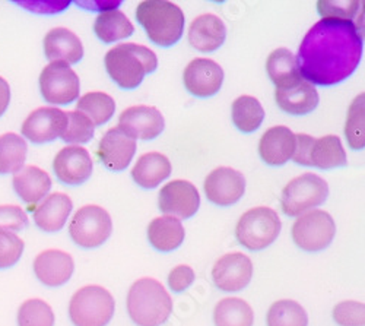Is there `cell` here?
<instances>
[{"label": "cell", "mask_w": 365, "mask_h": 326, "mask_svg": "<svg viewBox=\"0 0 365 326\" xmlns=\"http://www.w3.org/2000/svg\"><path fill=\"white\" fill-rule=\"evenodd\" d=\"M362 57V36L352 21L323 18L304 37L297 62L312 85L331 86L348 79Z\"/></svg>", "instance_id": "1"}, {"label": "cell", "mask_w": 365, "mask_h": 326, "mask_svg": "<svg viewBox=\"0 0 365 326\" xmlns=\"http://www.w3.org/2000/svg\"><path fill=\"white\" fill-rule=\"evenodd\" d=\"M157 66V54L135 43L118 44L106 54V69L110 78L123 90H135L142 83L145 75L154 72Z\"/></svg>", "instance_id": "2"}, {"label": "cell", "mask_w": 365, "mask_h": 326, "mask_svg": "<svg viewBox=\"0 0 365 326\" xmlns=\"http://www.w3.org/2000/svg\"><path fill=\"white\" fill-rule=\"evenodd\" d=\"M136 19L145 28L148 39L161 47L180 41L185 31V14L167 0H145L136 9Z\"/></svg>", "instance_id": "3"}, {"label": "cell", "mask_w": 365, "mask_h": 326, "mask_svg": "<svg viewBox=\"0 0 365 326\" xmlns=\"http://www.w3.org/2000/svg\"><path fill=\"white\" fill-rule=\"evenodd\" d=\"M128 312L138 326H161L173 312V302L161 282L142 278L129 290Z\"/></svg>", "instance_id": "4"}, {"label": "cell", "mask_w": 365, "mask_h": 326, "mask_svg": "<svg viewBox=\"0 0 365 326\" xmlns=\"http://www.w3.org/2000/svg\"><path fill=\"white\" fill-rule=\"evenodd\" d=\"M115 303L110 291L100 285L78 290L69 303V316L75 326H107Z\"/></svg>", "instance_id": "5"}, {"label": "cell", "mask_w": 365, "mask_h": 326, "mask_svg": "<svg viewBox=\"0 0 365 326\" xmlns=\"http://www.w3.org/2000/svg\"><path fill=\"white\" fill-rule=\"evenodd\" d=\"M292 160L301 165H313L322 170L345 167L348 163L342 142L338 136L327 135L313 138L306 133L295 135Z\"/></svg>", "instance_id": "6"}, {"label": "cell", "mask_w": 365, "mask_h": 326, "mask_svg": "<svg viewBox=\"0 0 365 326\" xmlns=\"http://www.w3.org/2000/svg\"><path fill=\"white\" fill-rule=\"evenodd\" d=\"M281 228L282 223L278 214L266 206H259L242 214L237 224L235 235L240 245L255 252L263 250L275 242Z\"/></svg>", "instance_id": "7"}, {"label": "cell", "mask_w": 365, "mask_h": 326, "mask_svg": "<svg viewBox=\"0 0 365 326\" xmlns=\"http://www.w3.org/2000/svg\"><path fill=\"white\" fill-rule=\"evenodd\" d=\"M329 196V186L324 179L306 173L291 180L282 190L281 206L285 215L298 217L322 205Z\"/></svg>", "instance_id": "8"}, {"label": "cell", "mask_w": 365, "mask_h": 326, "mask_svg": "<svg viewBox=\"0 0 365 326\" xmlns=\"http://www.w3.org/2000/svg\"><path fill=\"white\" fill-rule=\"evenodd\" d=\"M113 231L110 214L98 205H86L78 210L69 224L72 240L85 249H94L108 240Z\"/></svg>", "instance_id": "9"}, {"label": "cell", "mask_w": 365, "mask_h": 326, "mask_svg": "<svg viewBox=\"0 0 365 326\" xmlns=\"http://www.w3.org/2000/svg\"><path fill=\"white\" fill-rule=\"evenodd\" d=\"M336 224L331 215L322 210H313L301 215L292 227L295 245L306 252H320L334 239Z\"/></svg>", "instance_id": "10"}, {"label": "cell", "mask_w": 365, "mask_h": 326, "mask_svg": "<svg viewBox=\"0 0 365 326\" xmlns=\"http://www.w3.org/2000/svg\"><path fill=\"white\" fill-rule=\"evenodd\" d=\"M40 90L48 104L66 106L78 100L81 82L68 63L53 62L40 75Z\"/></svg>", "instance_id": "11"}, {"label": "cell", "mask_w": 365, "mask_h": 326, "mask_svg": "<svg viewBox=\"0 0 365 326\" xmlns=\"http://www.w3.org/2000/svg\"><path fill=\"white\" fill-rule=\"evenodd\" d=\"M160 210L168 217L192 218L200 206V195L196 186L187 180H173L158 195Z\"/></svg>", "instance_id": "12"}, {"label": "cell", "mask_w": 365, "mask_h": 326, "mask_svg": "<svg viewBox=\"0 0 365 326\" xmlns=\"http://www.w3.org/2000/svg\"><path fill=\"white\" fill-rule=\"evenodd\" d=\"M253 277V263L245 253H228L220 258L212 268V280L225 292L246 288Z\"/></svg>", "instance_id": "13"}, {"label": "cell", "mask_w": 365, "mask_h": 326, "mask_svg": "<svg viewBox=\"0 0 365 326\" xmlns=\"http://www.w3.org/2000/svg\"><path fill=\"white\" fill-rule=\"evenodd\" d=\"M66 125L68 116L65 111L56 107H40L25 118L21 132L33 143H46L62 136Z\"/></svg>", "instance_id": "14"}, {"label": "cell", "mask_w": 365, "mask_h": 326, "mask_svg": "<svg viewBox=\"0 0 365 326\" xmlns=\"http://www.w3.org/2000/svg\"><path fill=\"white\" fill-rule=\"evenodd\" d=\"M246 192V179L231 167L215 168L205 180L206 198L218 206H230L238 202Z\"/></svg>", "instance_id": "15"}, {"label": "cell", "mask_w": 365, "mask_h": 326, "mask_svg": "<svg viewBox=\"0 0 365 326\" xmlns=\"http://www.w3.org/2000/svg\"><path fill=\"white\" fill-rule=\"evenodd\" d=\"M182 81L192 96L207 98L220 93L224 82V71L210 58H195L185 69Z\"/></svg>", "instance_id": "16"}, {"label": "cell", "mask_w": 365, "mask_h": 326, "mask_svg": "<svg viewBox=\"0 0 365 326\" xmlns=\"http://www.w3.org/2000/svg\"><path fill=\"white\" fill-rule=\"evenodd\" d=\"M118 128L135 139L152 141L163 133L165 122L164 116L158 108L149 106H135L126 108L120 114Z\"/></svg>", "instance_id": "17"}, {"label": "cell", "mask_w": 365, "mask_h": 326, "mask_svg": "<svg viewBox=\"0 0 365 326\" xmlns=\"http://www.w3.org/2000/svg\"><path fill=\"white\" fill-rule=\"evenodd\" d=\"M93 160L82 146H66L60 150L53 161V170L57 179L71 186L85 183L93 174Z\"/></svg>", "instance_id": "18"}, {"label": "cell", "mask_w": 365, "mask_h": 326, "mask_svg": "<svg viewBox=\"0 0 365 326\" xmlns=\"http://www.w3.org/2000/svg\"><path fill=\"white\" fill-rule=\"evenodd\" d=\"M136 153V139L118 126L107 131L100 141L97 156L111 171H123Z\"/></svg>", "instance_id": "19"}, {"label": "cell", "mask_w": 365, "mask_h": 326, "mask_svg": "<svg viewBox=\"0 0 365 326\" xmlns=\"http://www.w3.org/2000/svg\"><path fill=\"white\" fill-rule=\"evenodd\" d=\"M33 268L40 282L47 287H60L71 280L75 263L69 253L57 249H48L36 258Z\"/></svg>", "instance_id": "20"}, {"label": "cell", "mask_w": 365, "mask_h": 326, "mask_svg": "<svg viewBox=\"0 0 365 326\" xmlns=\"http://www.w3.org/2000/svg\"><path fill=\"white\" fill-rule=\"evenodd\" d=\"M14 189L33 213L37 203L48 195L51 179L44 170L36 165H26L14 175Z\"/></svg>", "instance_id": "21"}, {"label": "cell", "mask_w": 365, "mask_h": 326, "mask_svg": "<svg viewBox=\"0 0 365 326\" xmlns=\"http://www.w3.org/2000/svg\"><path fill=\"white\" fill-rule=\"evenodd\" d=\"M44 53L51 63L65 62L71 66L79 63L83 57V46L71 29L53 28L44 37Z\"/></svg>", "instance_id": "22"}, {"label": "cell", "mask_w": 365, "mask_h": 326, "mask_svg": "<svg viewBox=\"0 0 365 326\" xmlns=\"http://www.w3.org/2000/svg\"><path fill=\"white\" fill-rule=\"evenodd\" d=\"M295 133L287 126H275L266 131L259 143V154L269 165H284L292 158Z\"/></svg>", "instance_id": "23"}, {"label": "cell", "mask_w": 365, "mask_h": 326, "mask_svg": "<svg viewBox=\"0 0 365 326\" xmlns=\"http://www.w3.org/2000/svg\"><path fill=\"white\" fill-rule=\"evenodd\" d=\"M227 37V28L217 15L205 14L197 16L189 28V43L202 53L218 50Z\"/></svg>", "instance_id": "24"}, {"label": "cell", "mask_w": 365, "mask_h": 326, "mask_svg": "<svg viewBox=\"0 0 365 326\" xmlns=\"http://www.w3.org/2000/svg\"><path fill=\"white\" fill-rule=\"evenodd\" d=\"M73 208L72 199L65 193H51L36 206L34 221L37 227L46 233L60 231Z\"/></svg>", "instance_id": "25"}, {"label": "cell", "mask_w": 365, "mask_h": 326, "mask_svg": "<svg viewBox=\"0 0 365 326\" xmlns=\"http://www.w3.org/2000/svg\"><path fill=\"white\" fill-rule=\"evenodd\" d=\"M266 71L270 81L277 85V90L297 86L304 79L301 76L297 56L288 49H277L267 57Z\"/></svg>", "instance_id": "26"}, {"label": "cell", "mask_w": 365, "mask_h": 326, "mask_svg": "<svg viewBox=\"0 0 365 326\" xmlns=\"http://www.w3.org/2000/svg\"><path fill=\"white\" fill-rule=\"evenodd\" d=\"M275 100L279 108L292 116H304L312 113L319 104V94L314 85L302 81L297 86L287 90H277Z\"/></svg>", "instance_id": "27"}, {"label": "cell", "mask_w": 365, "mask_h": 326, "mask_svg": "<svg viewBox=\"0 0 365 326\" xmlns=\"http://www.w3.org/2000/svg\"><path fill=\"white\" fill-rule=\"evenodd\" d=\"M170 174L171 163L165 156L160 153L143 154L132 168L133 180L145 189L157 188L167 177H170Z\"/></svg>", "instance_id": "28"}, {"label": "cell", "mask_w": 365, "mask_h": 326, "mask_svg": "<svg viewBox=\"0 0 365 326\" xmlns=\"http://www.w3.org/2000/svg\"><path fill=\"white\" fill-rule=\"evenodd\" d=\"M185 227L174 217H158L148 227V239L160 252H173L185 242Z\"/></svg>", "instance_id": "29"}, {"label": "cell", "mask_w": 365, "mask_h": 326, "mask_svg": "<svg viewBox=\"0 0 365 326\" xmlns=\"http://www.w3.org/2000/svg\"><path fill=\"white\" fill-rule=\"evenodd\" d=\"M94 31L103 43L110 44L130 37L135 33V26L123 12L111 9L97 16Z\"/></svg>", "instance_id": "30"}, {"label": "cell", "mask_w": 365, "mask_h": 326, "mask_svg": "<svg viewBox=\"0 0 365 326\" xmlns=\"http://www.w3.org/2000/svg\"><path fill=\"white\" fill-rule=\"evenodd\" d=\"M263 118L264 110L257 98L241 96L232 103V122L238 131L252 133L260 128Z\"/></svg>", "instance_id": "31"}, {"label": "cell", "mask_w": 365, "mask_h": 326, "mask_svg": "<svg viewBox=\"0 0 365 326\" xmlns=\"http://www.w3.org/2000/svg\"><path fill=\"white\" fill-rule=\"evenodd\" d=\"M217 326H253L255 313L245 300L231 297L221 300L214 310Z\"/></svg>", "instance_id": "32"}, {"label": "cell", "mask_w": 365, "mask_h": 326, "mask_svg": "<svg viewBox=\"0 0 365 326\" xmlns=\"http://www.w3.org/2000/svg\"><path fill=\"white\" fill-rule=\"evenodd\" d=\"M76 111L88 117L94 126H101L107 123L114 114L115 103L114 98L106 93H88L79 98L76 104Z\"/></svg>", "instance_id": "33"}, {"label": "cell", "mask_w": 365, "mask_h": 326, "mask_svg": "<svg viewBox=\"0 0 365 326\" xmlns=\"http://www.w3.org/2000/svg\"><path fill=\"white\" fill-rule=\"evenodd\" d=\"M28 146L25 139L16 133L0 136V174L18 173L26 160Z\"/></svg>", "instance_id": "34"}, {"label": "cell", "mask_w": 365, "mask_h": 326, "mask_svg": "<svg viewBox=\"0 0 365 326\" xmlns=\"http://www.w3.org/2000/svg\"><path fill=\"white\" fill-rule=\"evenodd\" d=\"M309 316L294 300H279L267 312V326H307Z\"/></svg>", "instance_id": "35"}, {"label": "cell", "mask_w": 365, "mask_h": 326, "mask_svg": "<svg viewBox=\"0 0 365 326\" xmlns=\"http://www.w3.org/2000/svg\"><path fill=\"white\" fill-rule=\"evenodd\" d=\"M365 96L359 94L348 110L345 126V136L349 148L355 151L364 150L365 146Z\"/></svg>", "instance_id": "36"}, {"label": "cell", "mask_w": 365, "mask_h": 326, "mask_svg": "<svg viewBox=\"0 0 365 326\" xmlns=\"http://www.w3.org/2000/svg\"><path fill=\"white\" fill-rule=\"evenodd\" d=\"M18 326H54L53 309L44 300L29 299L18 310Z\"/></svg>", "instance_id": "37"}, {"label": "cell", "mask_w": 365, "mask_h": 326, "mask_svg": "<svg viewBox=\"0 0 365 326\" xmlns=\"http://www.w3.org/2000/svg\"><path fill=\"white\" fill-rule=\"evenodd\" d=\"M68 125L62 133V139L68 143H86L93 139L96 126L91 123L88 117H85L79 111H69Z\"/></svg>", "instance_id": "38"}, {"label": "cell", "mask_w": 365, "mask_h": 326, "mask_svg": "<svg viewBox=\"0 0 365 326\" xmlns=\"http://www.w3.org/2000/svg\"><path fill=\"white\" fill-rule=\"evenodd\" d=\"M24 242L15 233L0 231V270H8L21 259Z\"/></svg>", "instance_id": "39"}, {"label": "cell", "mask_w": 365, "mask_h": 326, "mask_svg": "<svg viewBox=\"0 0 365 326\" xmlns=\"http://www.w3.org/2000/svg\"><path fill=\"white\" fill-rule=\"evenodd\" d=\"M333 319L341 326H364L365 306L361 302H342L334 306Z\"/></svg>", "instance_id": "40"}, {"label": "cell", "mask_w": 365, "mask_h": 326, "mask_svg": "<svg viewBox=\"0 0 365 326\" xmlns=\"http://www.w3.org/2000/svg\"><path fill=\"white\" fill-rule=\"evenodd\" d=\"M28 225L26 213L16 205L0 206V231H22Z\"/></svg>", "instance_id": "41"}, {"label": "cell", "mask_w": 365, "mask_h": 326, "mask_svg": "<svg viewBox=\"0 0 365 326\" xmlns=\"http://www.w3.org/2000/svg\"><path fill=\"white\" fill-rule=\"evenodd\" d=\"M361 2H319L317 8L323 18H336L344 21H352L355 14L362 8Z\"/></svg>", "instance_id": "42"}, {"label": "cell", "mask_w": 365, "mask_h": 326, "mask_svg": "<svg viewBox=\"0 0 365 326\" xmlns=\"http://www.w3.org/2000/svg\"><path fill=\"white\" fill-rule=\"evenodd\" d=\"M195 281V271L187 265H178L168 275V285L174 292L187 290Z\"/></svg>", "instance_id": "43"}, {"label": "cell", "mask_w": 365, "mask_h": 326, "mask_svg": "<svg viewBox=\"0 0 365 326\" xmlns=\"http://www.w3.org/2000/svg\"><path fill=\"white\" fill-rule=\"evenodd\" d=\"M11 101V88L9 83L0 76V116H4Z\"/></svg>", "instance_id": "44"}]
</instances>
